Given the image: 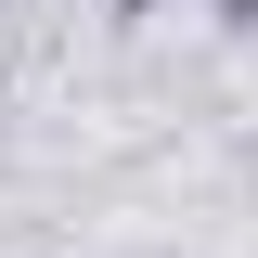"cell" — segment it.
Here are the masks:
<instances>
[{
  "mask_svg": "<svg viewBox=\"0 0 258 258\" xmlns=\"http://www.w3.org/2000/svg\"><path fill=\"white\" fill-rule=\"evenodd\" d=\"M129 13H155V0H129Z\"/></svg>",
  "mask_w": 258,
  "mask_h": 258,
  "instance_id": "6da1fadb",
  "label": "cell"
}]
</instances>
